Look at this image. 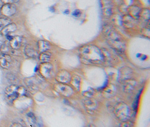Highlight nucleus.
I'll use <instances>...</instances> for the list:
<instances>
[{"label": "nucleus", "instance_id": "25", "mask_svg": "<svg viewBox=\"0 0 150 127\" xmlns=\"http://www.w3.org/2000/svg\"><path fill=\"white\" fill-rule=\"evenodd\" d=\"M135 125L133 122L129 121L128 120L123 121L122 123L120 124V126L122 127H133Z\"/></svg>", "mask_w": 150, "mask_h": 127}, {"label": "nucleus", "instance_id": "11", "mask_svg": "<svg viewBox=\"0 0 150 127\" xmlns=\"http://www.w3.org/2000/svg\"><path fill=\"white\" fill-rule=\"evenodd\" d=\"M83 104L86 110L89 112H93L95 111L97 107V102L91 98H88L83 101Z\"/></svg>", "mask_w": 150, "mask_h": 127}, {"label": "nucleus", "instance_id": "13", "mask_svg": "<svg viewBox=\"0 0 150 127\" xmlns=\"http://www.w3.org/2000/svg\"><path fill=\"white\" fill-rule=\"evenodd\" d=\"M135 19L129 15L124 16L123 18V24L127 28H132L135 25Z\"/></svg>", "mask_w": 150, "mask_h": 127}, {"label": "nucleus", "instance_id": "3", "mask_svg": "<svg viewBox=\"0 0 150 127\" xmlns=\"http://www.w3.org/2000/svg\"><path fill=\"white\" fill-rule=\"evenodd\" d=\"M27 92V90L23 87L13 84L6 88L5 94L7 101L10 102H13L18 98L25 95Z\"/></svg>", "mask_w": 150, "mask_h": 127}, {"label": "nucleus", "instance_id": "5", "mask_svg": "<svg viewBox=\"0 0 150 127\" xmlns=\"http://www.w3.org/2000/svg\"><path fill=\"white\" fill-rule=\"evenodd\" d=\"M54 89L58 94L66 97L71 96L74 92L73 88L70 86L67 85L66 84L59 82L54 85Z\"/></svg>", "mask_w": 150, "mask_h": 127}, {"label": "nucleus", "instance_id": "14", "mask_svg": "<svg viewBox=\"0 0 150 127\" xmlns=\"http://www.w3.org/2000/svg\"><path fill=\"white\" fill-rule=\"evenodd\" d=\"M133 71L130 68L123 67L120 71V77L122 81L130 79V76L132 75Z\"/></svg>", "mask_w": 150, "mask_h": 127}, {"label": "nucleus", "instance_id": "21", "mask_svg": "<svg viewBox=\"0 0 150 127\" xmlns=\"http://www.w3.org/2000/svg\"><path fill=\"white\" fill-rule=\"evenodd\" d=\"M25 82L29 90L33 93H35L38 90V88L35 84V83L33 82L30 79H28V80Z\"/></svg>", "mask_w": 150, "mask_h": 127}, {"label": "nucleus", "instance_id": "20", "mask_svg": "<svg viewBox=\"0 0 150 127\" xmlns=\"http://www.w3.org/2000/svg\"><path fill=\"white\" fill-rule=\"evenodd\" d=\"M51 57V53L47 51V52L41 53V54L39 55V58L42 63H46V62H49L50 61Z\"/></svg>", "mask_w": 150, "mask_h": 127}, {"label": "nucleus", "instance_id": "12", "mask_svg": "<svg viewBox=\"0 0 150 127\" xmlns=\"http://www.w3.org/2000/svg\"><path fill=\"white\" fill-rule=\"evenodd\" d=\"M23 43V38L20 36H15L10 40V45L14 50L20 48Z\"/></svg>", "mask_w": 150, "mask_h": 127}, {"label": "nucleus", "instance_id": "23", "mask_svg": "<svg viewBox=\"0 0 150 127\" xmlns=\"http://www.w3.org/2000/svg\"><path fill=\"white\" fill-rule=\"evenodd\" d=\"M11 20L8 18H0V31L3 30L6 26L10 24Z\"/></svg>", "mask_w": 150, "mask_h": 127}, {"label": "nucleus", "instance_id": "29", "mask_svg": "<svg viewBox=\"0 0 150 127\" xmlns=\"http://www.w3.org/2000/svg\"><path fill=\"white\" fill-rule=\"evenodd\" d=\"M5 41V40L4 35L2 33H0V49L2 45L4 44Z\"/></svg>", "mask_w": 150, "mask_h": 127}, {"label": "nucleus", "instance_id": "2", "mask_svg": "<svg viewBox=\"0 0 150 127\" xmlns=\"http://www.w3.org/2000/svg\"><path fill=\"white\" fill-rule=\"evenodd\" d=\"M103 31L107 36L108 41L116 50L122 52L125 49V44L120 36L109 25L103 27Z\"/></svg>", "mask_w": 150, "mask_h": 127}, {"label": "nucleus", "instance_id": "1", "mask_svg": "<svg viewBox=\"0 0 150 127\" xmlns=\"http://www.w3.org/2000/svg\"><path fill=\"white\" fill-rule=\"evenodd\" d=\"M81 57L92 63H101L104 61L102 50L95 45H86L79 50Z\"/></svg>", "mask_w": 150, "mask_h": 127}, {"label": "nucleus", "instance_id": "17", "mask_svg": "<svg viewBox=\"0 0 150 127\" xmlns=\"http://www.w3.org/2000/svg\"><path fill=\"white\" fill-rule=\"evenodd\" d=\"M16 29L17 26L16 25V24H15L14 23H11L2 30V34L4 35H10L11 33L14 32Z\"/></svg>", "mask_w": 150, "mask_h": 127}, {"label": "nucleus", "instance_id": "19", "mask_svg": "<svg viewBox=\"0 0 150 127\" xmlns=\"http://www.w3.org/2000/svg\"><path fill=\"white\" fill-rule=\"evenodd\" d=\"M24 52L26 55H27L30 58H34L35 57H36L37 54L35 48L33 47V46L30 44L26 45V46L25 47Z\"/></svg>", "mask_w": 150, "mask_h": 127}, {"label": "nucleus", "instance_id": "8", "mask_svg": "<svg viewBox=\"0 0 150 127\" xmlns=\"http://www.w3.org/2000/svg\"><path fill=\"white\" fill-rule=\"evenodd\" d=\"M17 10L16 6L14 4H6L1 9V14L6 16H11L14 15Z\"/></svg>", "mask_w": 150, "mask_h": 127}, {"label": "nucleus", "instance_id": "32", "mask_svg": "<svg viewBox=\"0 0 150 127\" xmlns=\"http://www.w3.org/2000/svg\"><path fill=\"white\" fill-rule=\"evenodd\" d=\"M1 15V9H0V16Z\"/></svg>", "mask_w": 150, "mask_h": 127}, {"label": "nucleus", "instance_id": "6", "mask_svg": "<svg viewBox=\"0 0 150 127\" xmlns=\"http://www.w3.org/2000/svg\"><path fill=\"white\" fill-rule=\"evenodd\" d=\"M39 72L45 78H50L53 74V66L49 62L42 63L39 66Z\"/></svg>", "mask_w": 150, "mask_h": 127}, {"label": "nucleus", "instance_id": "31", "mask_svg": "<svg viewBox=\"0 0 150 127\" xmlns=\"http://www.w3.org/2000/svg\"><path fill=\"white\" fill-rule=\"evenodd\" d=\"M79 13H80L79 11H78V10H76V11H75L73 13V15H74V16H78V14Z\"/></svg>", "mask_w": 150, "mask_h": 127}, {"label": "nucleus", "instance_id": "7", "mask_svg": "<svg viewBox=\"0 0 150 127\" xmlns=\"http://www.w3.org/2000/svg\"><path fill=\"white\" fill-rule=\"evenodd\" d=\"M72 76L66 70H61L56 76V80L59 83L68 84L70 82Z\"/></svg>", "mask_w": 150, "mask_h": 127}, {"label": "nucleus", "instance_id": "28", "mask_svg": "<svg viewBox=\"0 0 150 127\" xmlns=\"http://www.w3.org/2000/svg\"><path fill=\"white\" fill-rule=\"evenodd\" d=\"M2 2H3L5 4H14V3H16L19 1V0H1Z\"/></svg>", "mask_w": 150, "mask_h": 127}, {"label": "nucleus", "instance_id": "26", "mask_svg": "<svg viewBox=\"0 0 150 127\" xmlns=\"http://www.w3.org/2000/svg\"><path fill=\"white\" fill-rule=\"evenodd\" d=\"M0 50H1L2 52L4 53H6L8 51V45L6 42L5 41L4 44L1 46Z\"/></svg>", "mask_w": 150, "mask_h": 127}, {"label": "nucleus", "instance_id": "9", "mask_svg": "<svg viewBox=\"0 0 150 127\" xmlns=\"http://www.w3.org/2000/svg\"><path fill=\"white\" fill-rule=\"evenodd\" d=\"M123 88L127 93H132L137 86V82L131 78L123 80Z\"/></svg>", "mask_w": 150, "mask_h": 127}, {"label": "nucleus", "instance_id": "4", "mask_svg": "<svg viewBox=\"0 0 150 127\" xmlns=\"http://www.w3.org/2000/svg\"><path fill=\"white\" fill-rule=\"evenodd\" d=\"M114 114L120 121L128 120L130 115V110L128 105L123 102H120L115 107Z\"/></svg>", "mask_w": 150, "mask_h": 127}, {"label": "nucleus", "instance_id": "16", "mask_svg": "<svg viewBox=\"0 0 150 127\" xmlns=\"http://www.w3.org/2000/svg\"><path fill=\"white\" fill-rule=\"evenodd\" d=\"M70 84L74 88V89L77 90L79 91L80 89V84H81V79L80 77L77 75H74L72 76L71 80H70Z\"/></svg>", "mask_w": 150, "mask_h": 127}, {"label": "nucleus", "instance_id": "27", "mask_svg": "<svg viewBox=\"0 0 150 127\" xmlns=\"http://www.w3.org/2000/svg\"><path fill=\"white\" fill-rule=\"evenodd\" d=\"M142 33L143 35V36H144L145 37H147V38H149L150 36V31L149 28H144L142 31Z\"/></svg>", "mask_w": 150, "mask_h": 127}, {"label": "nucleus", "instance_id": "24", "mask_svg": "<svg viewBox=\"0 0 150 127\" xmlns=\"http://www.w3.org/2000/svg\"><path fill=\"white\" fill-rule=\"evenodd\" d=\"M6 78L10 82L13 83V84H15V85L19 82L16 77L14 75L11 74H8L6 75Z\"/></svg>", "mask_w": 150, "mask_h": 127}, {"label": "nucleus", "instance_id": "30", "mask_svg": "<svg viewBox=\"0 0 150 127\" xmlns=\"http://www.w3.org/2000/svg\"><path fill=\"white\" fill-rule=\"evenodd\" d=\"M10 126H11V127H23V126H22L21 124H20V123H16V122L13 123Z\"/></svg>", "mask_w": 150, "mask_h": 127}, {"label": "nucleus", "instance_id": "15", "mask_svg": "<svg viewBox=\"0 0 150 127\" xmlns=\"http://www.w3.org/2000/svg\"><path fill=\"white\" fill-rule=\"evenodd\" d=\"M141 9L137 6H133L129 9V15L133 17L134 19H139L140 18V13Z\"/></svg>", "mask_w": 150, "mask_h": 127}, {"label": "nucleus", "instance_id": "22", "mask_svg": "<svg viewBox=\"0 0 150 127\" xmlns=\"http://www.w3.org/2000/svg\"><path fill=\"white\" fill-rule=\"evenodd\" d=\"M140 18H142L146 21H149L150 18V11L149 9H146L141 10L140 13Z\"/></svg>", "mask_w": 150, "mask_h": 127}, {"label": "nucleus", "instance_id": "10", "mask_svg": "<svg viewBox=\"0 0 150 127\" xmlns=\"http://www.w3.org/2000/svg\"><path fill=\"white\" fill-rule=\"evenodd\" d=\"M12 59L10 55L6 53L0 54V66L4 69H8L11 65Z\"/></svg>", "mask_w": 150, "mask_h": 127}, {"label": "nucleus", "instance_id": "18", "mask_svg": "<svg viewBox=\"0 0 150 127\" xmlns=\"http://www.w3.org/2000/svg\"><path fill=\"white\" fill-rule=\"evenodd\" d=\"M38 50L41 53L48 51L50 48V43L44 40H39L38 42Z\"/></svg>", "mask_w": 150, "mask_h": 127}]
</instances>
